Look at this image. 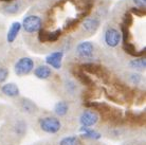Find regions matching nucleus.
<instances>
[{
  "label": "nucleus",
  "mask_w": 146,
  "mask_h": 145,
  "mask_svg": "<svg viewBox=\"0 0 146 145\" xmlns=\"http://www.w3.org/2000/svg\"><path fill=\"white\" fill-rule=\"evenodd\" d=\"M21 27L27 33H36L42 29V20L36 15H30L23 19Z\"/></svg>",
  "instance_id": "obj_7"
},
{
  "label": "nucleus",
  "mask_w": 146,
  "mask_h": 145,
  "mask_svg": "<svg viewBox=\"0 0 146 145\" xmlns=\"http://www.w3.org/2000/svg\"><path fill=\"white\" fill-rule=\"evenodd\" d=\"M64 51L58 50L55 51V52H52L46 57V63H47V66L49 67H52L56 70H59L62 68V58H64Z\"/></svg>",
  "instance_id": "obj_11"
},
{
  "label": "nucleus",
  "mask_w": 146,
  "mask_h": 145,
  "mask_svg": "<svg viewBox=\"0 0 146 145\" xmlns=\"http://www.w3.org/2000/svg\"><path fill=\"white\" fill-rule=\"evenodd\" d=\"M128 66L135 70H145L146 67V59L145 56H141V57H135V59H131L128 63Z\"/></svg>",
  "instance_id": "obj_20"
},
{
  "label": "nucleus",
  "mask_w": 146,
  "mask_h": 145,
  "mask_svg": "<svg viewBox=\"0 0 146 145\" xmlns=\"http://www.w3.org/2000/svg\"><path fill=\"white\" fill-rule=\"evenodd\" d=\"M123 50L125 51V53H127L128 55H130L132 57H141V56H145V48H143L142 50L137 51L135 45L131 43L123 45Z\"/></svg>",
  "instance_id": "obj_19"
},
{
  "label": "nucleus",
  "mask_w": 146,
  "mask_h": 145,
  "mask_svg": "<svg viewBox=\"0 0 146 145\" xmlns=\"http://www.w3.org/2000/svg\"><path fill=\"white\" fill-rule=\"evenodd\" d=\"M0 94L7 98L16 100L20 96V90L14 83H5L0 85Z\"/></svg>",
  "instance_id": "obj_9"
},
{
  "label": "nucleus",
  "mask_w": 146,
  "mask_h": 145,
  "mask_svg": "<svg viewBox=\"0 0 146 145\" xmlns=\"http://www.w3.org/2000/svg\"><path fill=\"white\" fill-rule=\"evenodd\" d=\"M133 23V17H132V15L130 12H126L123 16V23L122 25H125V27H127V28H130Z\"/></svg>",
  "instance_id": "obj_26"
},
{
  "label": "nucleus",
  "mask_w": 146,
  "mask_h": 145,
  "mask_svg": "<svg viewBox=\"0 0 146 145\" xmlns=\"http://www.w3.org/2000/svg\"><path fill=\"white\" fill-rule=\"evenodd\" d=\"M102 119V114L98 109L85 107L83 109H78L73 123L78 124L80 128H95L101 125Z\"/></svg>",
  "instance_id": "obj_3"
},
{
  "label": "nucleus",
  "mask_w": 146,
  "mask_h": 145,
  "mask_svg": "<svg viewBox=\"0 0 146 145\" xmlns=\"http://www.w3.org/2000/svg\"><path fill=\"white\" fill-rule=\"evenodd\" d=\"M132 1L138 9H141V10H145L146 9V0H132Z\"/></svg>",
  "instance_id": "obj_29"
},
{
  "label": "nucleus",
  "mask_w": 146,
  "mask_h": 145,
  "mask_svg": "<svg viewBox=\"0 0 146 145\" xmlns=\"http://www.w3.org/2000/svg\"><path fill=\"white\" fill-rule=\"evenodd\" d=\"M123 145H145V139L140 138H130L127 139Z\"/></svg>",
  "instance_id": "obj_27"
},
{
  "label": "nucleus",
  "mask_w": 146,
  "mask_h": 145,
  "mask_svg": "<svg viewBox=\"0 0 146 145\" xmlns=\"http://www.w3.org/2000/svg\"><path fill=\"white\" fill-rule=\"evenodd\" d=\"M100 25H101V21L98 17H86L82 21V28L89 35L96 32L100 28Z\"/></svg>",
  "instance_id": "obj_12"
},
{
  "label": "nucleus",
  "mask_w": 146,
  "mask_h": 145,
  "mask_svg": "<svg viewBox=\"0 0 146 145\" xmlns=\"http://www.w3.org/2000/svg\"><path fill=\"white\" fill-rule=\"evenodd\" d=\"M75 53L80 59L86 61V63H91L90 61L94 55V46L91 41H82L76 46Z\"/></svg>",
  "instance_id": "obj_6"
},
{
  "label": "nucleus",
  "mask_w": 146,
  "mask_h": 145,
  "mask_svg": "<svg viewBox=\"0 0 146 145\" xmlns=\"http://www.w3.org/2000/svg\"><path fill=\"white\" fill-rule=\"evenodd\" d=\"M91 143V145H105L104 143H98L96 141H89Z\"/></svg>",
  "instance_id": "obj_30"
},
{
  "label": "nucleus",
  "mask_w": 146,
  "mask_h": 145,
  "mask_svg": "<svg viewBox=\"0 0 146 145\" xmlns=\"http://www.w3.org/2000/svg\"><path fill=\"white\" fill-rule=\"evenodd\" d=\"M62 87L64 90L67 93V101H70V98H76L77 93H78V86L76 83L71 78H65L64 83H62Z\"/></svg>",
  "instance_id": "obj_14"
},
{
  "label": "nucleus",
  "mask_w": 146,
  "mask_h": 145,
  "mask_svg": "<svg viewBox=\"0 0 146 145\" xmlns=\"http://www.w3.org/2000/svg\"><path fill=\"white\" fill-rule=\"evenodd\" d=\"M0 1H3V2H7V3H10V2L14 1V0H0Z\"/></svg>",
  "instance_id": "obj_31"
},
{
  "label": "nucleus",
  "mask_w": 146,
  "mask_h": 145,
  "mask_svg": "<svg viewBox=\"0 0 146 145\" xmlns=\"http://www.w3.org/2000/svg\"><path fill=\"white\" fill-rule=\"evenodd\" d=\"M10 75V70L5 66H0V85L4 84V82L7 80V77Z\"/></svg>",
  "instance_id": "obj_25"
},
{
  "label": "nucleus",
  "mask_w": 146,
  "mask_h": 145,
  "mask_svg": "<svg viewBox=\"0 0 146 145\" xmlns=\"http://www.w3.org/2000/svg\"><path fill=\"white\" fill-rule=\"evenodd\" d=\"M127 78L130 85H132V86H139V85H141V83H142L143 76L141 75L140 73L131 72L127 74Z\"/></svg>",
  "instance_id": "obj_21"
},
{
  "label": "nucleus",
  "mask_w": 146,
  "mask_h": 145,
  "mask_svg": "<svg viewBox=\"0 0 146 145\" xmlns=\"http://www.w3.org/2000/svg\"><path fill=\"white\" fill-rule=\"evenodd\" d=\"M130 38H131V35H130L129 28L121 25V39L123 40V45L130 43Z\"/></svg>",
  "instance_id": "obj_24"
},
{
  "label": "nucleus",
  "mask_w": 146,
  "mask_h": 145,
  "mask_svg": "<svg viewBox=\"0 0 146 145\" xmlns=\"http://www.w3.org/2000/svg\"><path fill=\"white\" fill-rule=\"evenodd\" d=\"M28 123L21 114H13L0 129V145H18L27 134Z\"/></svg>",
  "instance_id": "obj_1"
},
{
  "label": "nucleus",
  "mask_w": 146,
  "mask_h": 145,
  "mask_svg": "<svg viewBox=\"0 0 146 145\" xmlns=\"http://www.w3.org/2000/svg\"><path fill=\"white\" fill-rule=\"evenodd\" d=\"M33 73L35 77H37L38 80H49L52 76V74H53L51 68L47 65H40L38 67H36V68H34Z\"/></svg>",
  "instance_id": "obj_17"
},
{
  "label": "nucleus",
  "mask_w": 146,
  "mask_h": 145,
  "mask_svg": "<svg viewBox=\"0 0 146 145\" xmlns=\"http://www.w3.org/2000/svg\"><path fill=\"white\" fill-rule=\"evenodd\" d=\"M19 7H20V2L17 1V0H14V1H12L10 3H7L5 7H4V12L7 13V14H16L17 12H18Z\"/></svg>",
  "instance_id": "obj_22"
},
{
  "label": "nucleus",
  "mask_w": 146,
  "mask_h": 145,
  "mask_svg": "<svg viewBox=\"0 0 146 145\" xmlns=\"http://www.w3.org/2000/svg\"><path fill=\"white\" fill-rule=\"evenodd\" d=\"M55 145H83L80 136H62L54 142Z\"/></svg>",
  "instance_id": "obj_16"
},
{
  "label": "nucleus",
  "mask_w": 146,
  "mask_h": 145,
  "mask_svg": "<svg viewBox=\"0 0 146 145\" xmlns=\"http://www.w3.org/2000/svg\"><path fill=\"white\" fill-rule=\"evenodd\" d=\"M14 102L18 109L19 114H21L22 116H29L31 119H34L42 111L36 103L29 98L19 96L16 100H14Z\"/></svg>",
  "instance_id": "obj_4"
},
{
  "label": "nucleus",
  "mask_w": 146,
  "mask_h": 145,
  "mask_svg": "<svg viewBox=\"0 0 146 145\" xmlns=\"http://www.w3.org/2000/svg\"><path fill=\"white\" fill-rule=\"evenodd\" d=\"M129 12L131 13V15H137L138 17H145L146 15V10H141L138 7H131Z\"/></svg>",
  "instance_id": "obj_28"
},
{
  "label": "nucleus",
  "mask_w": 146,
  "mask_h": 145,
  "mask_svg": "<svg viewBox=\"0 0 146 145\" xmlns=\"http://www.w3.org/2000/svg\"><path fill=\"white\" fill-rule=\"evenodd\" d=\"M80 22V20L78 18H68L64 25V30L67 31V32H70V31H73L74 29H76L78 23Z\"/></svg>",
  "instance_id": "obj_23"
},
{
  "label": "nucleus",
  "mask_w": 146,
  "mask_h": 145,
  "mask_svg": "<svg viewBox=\"0 0 146 145\" xmlns=\"http://www.w3.org/2000/svg\"><path fill=\"white\" fill-rule=\"evenodd\" d=\"M20 30H21V23H20V22L15 21L12 23L11 27H10V29H9L7 35V40L9 44L14 43L15 39H16L17 36H18Z\"/></svg>",
  "instance_id": "obj_18"
},
{
  "label": "nucleus",
  "mask_w": 146,
  "mask_h": 145,
  "mask_svg": "<svg viewBox=\"0 0 146 145\" xmlns=\"http://www.w3.org/2000/svg\"><path fill=\"white\" fill-rule=\"evenodd\" d=\"M104 41L110 48H115L121 43V33L115 28H108L104 33Z\"/></svg>",
  "instance_id": "obj_10"
},
{
  "label": "nucleus",
  "mask_w": 146,
  "mask_h": 145,
  "mask_svg": "<svg viewBox=\"0 0 146 145\" xmlns=\"http://www.w3.org/2000/svg\"><path fill=\"white\" fill-rule=\"evenodd\" d=\"M34 70V61L29 56L20 57L15 63L14 72L17 76H26L29 75Z\"/></svg>",
  "instance_id": "obj_5"
},
{
  "label": "nucleus",
  "mask_w": 146,
  "mask_h": 145,
  "mask_svg": "<svg viewBox=\"0 0 146 145\" xmlns=\"http://www.w3.org/2000/svg\"><path fill=\"white\" fill-rule=\"evenodd\" d=\"M68 126L67 122L47 111H41L33 121L34 130L40 136H62L67 131Z\"/></svg>",
  "instance_id": "obj_2"
},
{
  "label": "nucleus",
  "mask_w": 146,
  "mask_h": 145,
  "mask_svg": "<svg viewBox=\"0 0 146 145\" xmlns=\"http://www.w3.org/2000/svg\"><path fill=\"white\" fill-rule=\"evenodd\" d=\"M59 1H60V0H59Z\"/></svg>",
  "instance_id": "obj_32"
},
{
  "label": "nucleus",
  "mask_w": 146,
  "mask_h": 145,
  "mask_svg": "<svg viewBox=\"0 0 146 145\" xmlns=\"http://www.w3.org/2000/svg\"><path fill=\"white\" fill-rule=\"evenodd\" d=\"M72 73H73V75L75 76V78H76L82 85L87 86L88 88L94 87V82H93V80L88 75L87 73L84 72L80 68H74V69L72 70Z\"/></svg>",
  "instance_id": "obj_13"
},
{
  "label": "nucleus",
  "mask_w": 146,
  "mask_h": 145,
  "mask_svg": "<svg viewBox=\"0 0 146 145\" xmlns=\"http://www.w3.org/2000/svg\"><path fill=\"white\" fill-rule=\"evenodd\" d=\"M62 29H57L55 31H48L46 29H40L38 31V40L42 44L46 43H55L62 36Z\"/></svg>",
  "instance_id": "obj_8"
},
{
  "label": "nucleus",
  "mask_w": 146,
  "mask_h": 145,
  "mask_svg": "<svg viewBox=\"0 0 146 145\" xmlns=\"http://www.w3.org/2000/svg\"><path fill=\"white\" fill-rule=\"evenodd\" d=\"M82 134H80V138L87 141H98L102 138V134L96 128H80Z\"/></svg>",
  "instance_id": "obj_15"
}]
</instances>
